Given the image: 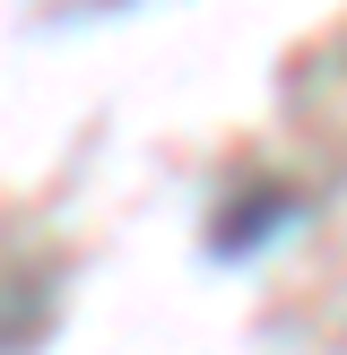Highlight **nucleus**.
<instances>
[{
	"mask_svg": "<svg viewBox=\"0 0 347 355\" xmlns=\"http://www.w3.org/2000/svg\"><path fill=\"white\" fill-rule=\"evenodd\" d=\"M287 217H295V200H287V191H243V200H226V208H217L208 243H217L226 260H243V252H260V243H269Z\"/></svg>",
	"mask_w": 347,
	"mask_h": 355,
	"instance_id": "f257e3e1",
	"label": "nucleus"
}]
</instances>
